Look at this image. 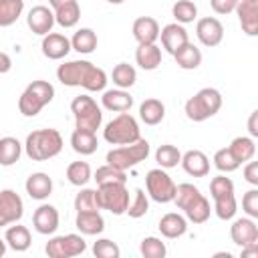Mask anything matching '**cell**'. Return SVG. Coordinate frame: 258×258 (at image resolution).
<instances>
[{"instance_id":"cell-14","label":"cell","mask_w":258,"mask_h":258,"mask_svg":"<svg viewBox=\"0 0 258 258\" xmlns=\"http://www.w3.org/2000/svg\"><path fill=\"white\" fill-rule=\"evenodd\" d=\"M196 36L204 46H218L224 40V26L218 18L214 16H206L200 18L196 24Z\"/></svg>"},{"instance_id":"cell-9","label":"cell","mask_w":258,"mask_h":258,"mask_svg":"<svg viewBox=\"0 0 258 258\" xmlns=\"http://www.w3.org/2000/svg\"><path fill=\"white\" fill-rule=\"evenodd\" d=\"M71 111L75 115V129H85V131H97L103 121L101 107L91 95H79L71 103Z\"/></svg>"},{"instance_id":"cell-18","label":"cell","mask_w":258,"mask_h":258,"mask_svg":"<svg viewBox=\"0 0 258 258\" xmlns=\"http://www.w3.org/2000/svg\"><path fill=\"white\" fill-rule=\"evenodd\" d=\"M230 238L236 246L244 248L248 244H256L258 242V226L254 222V218H238L234 220V224L230 226Z\"/></svg>"},{"instance_id":"cell-52","label":"cell","mask_w":258,"mask_h":258,"mask_svg":"<svg viewBox=\"0 0 258 258\" xmlns=\"http://www.w3.org/2000/svg\"><path fill=\"white\" fill-rule=\"evenodd\" d=\"M240 256H242V258H256V256H258V242H256V244H248V246H244Z\"/></svg>"},{"instance_id":"cell-22","label":"cell","mask_w":258,"mask_h":258,"mask_svg":"<svg viewBox=\"0 0 258 258\" xmlns=\"http://www.w3.org/2000/svg\"><path fill=\"white\" fill-rule=\"evenodd\" d=\"M181 167L191 177H206L210 173V159L200 149H189L181 155Z\"/></svg>"},{"instance_id":"cell-54","label":"cell","mask_w":258,"mask_h":258,"mask_svg":"<svg viewBox=\"0 0 258 258\" xmlns=\"http://www.w3.org/2000/svg\"><path fill=\"white\" fill-rule=\"evenodd\" d=\"M107 2H109V4H123L125 0H107Z\"/></svg>"},{"instance_id":"cell-35","label":"cell","mask_w":258,"mask_h":258,"mask_svg":"<svg viewBox=\"0 0 258 258\" xmlns=\"http://www.w3.org/2000/svg\"><path fill=\"white\" fill-rule=\"evenodd\" d=\"M228 149L232 151V155L236 157V161L242 165L246 161H250L256 153V143L254 137H234L232 143L228 145Z\"/></svg>"},{"instance_id":"cell-39","label":"cell","mask_w":258,"mask_h":258,"mask_svg":"<svg viewBox=\"0 0 258 258\" xmlns=\"http://www.w3.org/2000/svg\"><path fill=\"white\" fill-rule=\"evenodd\" d=\"M91 177H93V173H91V165L87 161H73V163H69V167H67V179L73 185L83 187V185L89 183Z\"/></svg>"},{"instance_id":"cell-32","label":"cell","mask_w":258,"mask_h":258,"mask_svg":"<svg viewBox=\"0 0 258 258\" xmlns=\"http://www.w3.org/2000/svg\"><path fill=\"white\" fill-rule=\"evenodd\" d=\"M165 117V105L159 99H145L139 105V119L145 125H159Z\"/></svg>"},{"instance_id":"cell-24","label":"cell","mask_w":258,"mask_h":258,"mask_svg":"<svg viewBox=\"0 0 258 258\" xmlns=\"http://www.w3.org/2000/svg\"><path fill=\"white\" fill-rule=\"evenodd\" d=\"M24 187L32 200H46L52 194V179L48 177V173L36 171V173H30L26 177Z\"/></svg>"},{"instance_id":"cell-41","label":"cell","mask_w":258,"mask_h":258,"mask_svg":"<svg viewBox=\"0 0 258 258\" xmlns=\"http://www.w3.org/2000/svg\"><path fill=\"white\" fill-rule=\"evenodd\" d=\"M97 185H105V183H127V175L123 169H117L113 165H101L97 171H95V177Z\"/></svg>"},{"instance_id":"cell-3","label":"cell","mask_w":258,"mask_h":258,"mask_svg":"<svg viewBox=\"0 0 258 258\" xmlns=\"http://www.w3.org/2000/svg\"><path fill=\"white\" fill-rule=\"evenodd\" d=\"M24 151L32 161H48L62 151V135L56 129H36L26 135Z\"/></svg>"},{"instance_id":"cell-12","label":"cell","mask_w":258,"mask_h":258,"mask_svg":"<svg viewBox=\"0 0 258 258\" xmlns=\"http://www.w3.org/2000/svg\"><path fill=\"white\" fill-rule=\"evenodd\" d=\"M87 250V242L81 234H64L54 236L46 242L44 252L48 258H73Z\"/></svg>"},{"instance_id":"cell-17","label":"cell","mask_w":258,"mask_h":258,"mask_svg":"<svg viewBox=\"0 0 258 258\" xmlns=\"http://www.w3.org/2000/svg\"><path fill=\"white\" fill-rule=\"evenodd\" d=\"M26 24H28V28H30L34 34H38V36H44V34L52 32V26H54V12H52V8L42 6V4L32 6V8L28 10Z\"/></svg>"},{"instance_id":"cell-2","label":"cell","mask_w":258,"mask_h":258,"mask_svg":"<svg viewBox=\"0 0 258 258\" xmlns=\"http://www.w3.org/2000/svg\"><path fill=\"white\" fill-rule=\"evenodd\" d=\"M173 204L183 210L185 220L191 224H204L208 222L212 208L210 202L206 200V196L194 185V183H179L175 185V196H173Z\"/></svg>"},{"instance_id":"cell-5","label":"cell","mask_w":258,"mask_h":258,"mask_svg":"<svg viewBox=\"0 0 258 258\" xmlns=\"http://www.w3.org/2000/svg\"><path fill=\"white\" fill-rule=\"evenodd\" d=\"M54 99V87L48 81H32L18 97V111L24 117H36Z\"/></svg>"},{"instance_id":"cell-25","label":"cell","mask_w":258,"mask_h":258,"mask_svg":"<svg viewBox=\"0 0 258 258\" xmlns=\"http://www.w3.org/2000/svg\"><path fill=\"white\" fill-rule=\"evenodd\" d=\"M157 228H159L161 236H165L169 240H175V238H181L187 232V220H185V216H181L177 212H169V214L161 216Z\"/></svg>"},{"instance_id":"cell-46","label":"cell","mask_w":258,"mask_h":258,"mask_svg":"<svg viewBox=\"0 0 258 258\" xmlns=\"http://www.w3.org/2000/svg\"><path fill=\"white\" fill-rule=\"evenodd\" d=\"M93 254L97 258H119L121 256V250H119V246L113 240L101 238V240H97L93 244Z\"/></svg>"},{"instance_id":"cell-6","label":"cell","mask_w":258,"mask_h":258,"mask_svg":"<svg viewBox=\"0 0 258 258\" xmlns=\"http://www.w3.org/2000/svg\"><path fill=\"white\" fill-rule=\"evenodd\" d=\"M210 196L214 200V212L220 220H232L238 212V202L234 196V181L226 175H216L210 181Z\"/></svg>"},{"instance_id":"cell-31","label":"cell","mask_w":258,"mask_h":258,"mask_svg":"<svg viewBox=\"0 0 258 258\" xmlns=\"http://www.w3.org/2000/svg\"><path fill=\"white\" fill-rule=\"evenodd\" d=\"M4 240H6V246L12 248L14 252H26L30 248V230L16 222L6 230Z\"/></svg>"},{"instance_id":"cell-23","label":"cell","mask_w":258,"mask_h":258,"mask_svg":"<svg viewBox=\"0 0 258 258\" xmlns=\"http://www.w3.org/2000/svg\"><path fill=\"white\" fill-rule=\"evenodd\" d=\"M131 32L139 44H153L159 38V22L151 16H139L135 18Z\"/></svg>"},{"instance_id":"cell-21","label":"cell","mask_w":258,"mask_h":258,"mask_svg":"<svg viewBox=\"0 0 258 258\" xmlns=\"http://www.w3.org/2000/svg\"><path fill=\"white\" fill-rule=\"evenodd\" d=\"M159 38H161V46L169 54H173L185 42H189L187 30L183 28V24H177V22H171V24H165L163 28H159Z\"/></svg>"},{"instance_id":"cell-15","label":"cell","mask_w":258,"mask_h":258,"mask_svg":"<svg viewBox=\"0 0 258 258\" xmlns=\"http://www.w3.org/2000/svg\"><path fill=\"white\" fill-rule=\"evenodd\" d=\"M58 222H60L58 210L54 206H50V204H40L32 214V226L42 236L54 234L56 228H58Z\"/></svg>"},{"instance_id":"cell-48","label":"cell","mask_w":258,"mask_h":258,"mask_svg":"<svg viewBox=\"0 0 258 258\" xmlns=\"http://www.w3.org/2000/svg\"><path fill=\"white\" fill-rule=\"evenodd\" d=\"M238 0H210V6L216 14H230L234 12Z\"/></svg>"},{"instance_id":"cell-38","label":"cell","mask_w":258,"mask_h":258,"mask_svg":"<svg viewBox=\"0 0 258 258\" xmlns=\"http://www.w3.org/2000/svg\"><path fill=\"white\" fill-rule=\"evenodd\" d=\"M155 161L159 163V167L163 169H171V167H177V163L181 161V151L171 145V143H163L157 147L155 151Z\"/></svg>"},{"instance_id":"cell-42","label":"cell","mask_w":258,"mask_h":258,"mask_svg":"<svg viewBox=\"0 0 258 258\" xmlns=\"http://www.w3.org/2000/svg\"><path fill=\"white\" fill-rule=\"evenodd\" d=\"M75 210L77 212H101L99 200H97V189H81L75 196Z\"/></svg>"},{"instance_id":"cell-36","label":"cell","mask_w":258,"mask_h":258,"mask_svg":"<svg viewBox=\"0 0 258 258\" xmlns=\"http://www.w3.org/2000/svg\"><path fill=\"white\" fill-rule=\"evenodd\" d=\"M24 10V0H0V28L12 26Z\"/></svg>"},{"instance_id":"cell-30","label":"cell","mask_w":258,"mask_h":258,"mask_svg":"<svg viewBox=\"0 0 258 258\" xmlns=\"http://www.w3.org/2000/svg\"><path fill=\"white\" fill-rule=\"evenodd\" d=\"M173 58L177 62L179 69L183 71H194L202 64V50L194 44V42H185L179 50L173 52Z\"/></svg>"},{"instance_id":"cell-44","label":"cell","mask_w":258,"mask_h":258,"mask_svg":"<svg viewBox=\"0 0 258 258\" xmlns=\"http://www.w3.org/2000/svg\"><path fill=\"white\" fill-rule=\"evenodd\" d=\"M139 252H141L143 258H163V256L167 254V248H165V244H163L159 238L147 236V238L141 240Z\"/></svg>"},{"instance_id":"cell-43","label":"cell","mask_w":258,"mask_h":258,"mask_svg":"<svg viewBox=\"0 0 258 258\" xmlns=\"http://www.w3.org/2000/svg\"><path fill=\"white\" fill-rule=\"evenodd\" d=\"M147 210H149V198L145 196V191L141 187H137L133 191V198L129 200V206H127L125 214H129V218H133V220H139L147 214Z\"/></svg>"},{"instance_id":"cell-51","label":"cell","mask_w":258,"mask_h":258,"mask_svg":"<svg viewBox=\"0 0 258 258\" xmlns=\"http://www.w3.org/2000/svg\"><path fill=\"white\" fill-rule=\"evenodd\" d=\"M10 69H12V58H10V54L4 52V50H0V75L8 73Z\"/></svg>"},{"instance_id":"cell-10","label":"cell","mask_w":258,"mask_h":258,"mask_svg":"<svg viewBox=\"0 0 258 258\" xmlns=\"http://www.w3.org/2000/svg\"><path fill=\"white\" fill-rule=\"evenodd\" d=\"M145 187H147V196L157 202V204H169L173 202L175 196V181L171 179V175L163 169V167H155L149 169L145 175Z\"/></svg>"},{"instance_id":"cell-50","label":"cell","mask_w":258,"mask_h":258,"mask_svg":"<svg viewBox=\"0 0 258 258\" xmlns=\"http://www.w3.org/2000/svg\"><path fill=\"white\" fill-rule=\"evenodd\" d=\"M248 133H250V137H258V111H252V113H250V119H248Z\"/></svg>"},{"instance_id":"cell-4","label":"cell","mask_w":258,"mask_h":258,"mask_svg":"<svg viewBox=\"0 0 258 258\" xmlns=\"http://www.w3.org/2000/svg\"><path fill=\"white\" fill-rule=\"evenodd\" d=\"M220 109H222V95L214 87L200 89L194 97H189L185 101V107H183L185 117L194 123H202V121L214 117Z\"/></svg>"},{"instance_id":"cell-1","label":"cell","mask_w":258,"mask_h":258,"mask_svg":"<svg viewBox=\"0 0 258 258\" xmlns=\"http://www.w3.org/2000/svg\"><path fill=\"white\" fill-rule=\"evenodd\" d=\"M56 79L64 87H83L89 93H99L107 87V73L89 60H69L58 64Z\"/></svg>"},{"instance_id":"cell-11","label":"cell","mask_w":258,"mask_h":258,"mask_svg":"<svg viewBox=\"0 0 258 258\" xmlns=\"http://www.w3.org/2000/svg\"><path fill=\"white\" fill-rule=\"evenodd\" d=\"M97 200L101 210H107L115 216H123L129 206V191L125 183H105L97 185Z\"/></svg>"},{"instance_id":"cell-7","label":"cell","mask_w":258,"mask_h":258,"mask_svg":"<svg viewBox=\"0 0 258 258\" xmlns=\"http://www.w3.org/2000/svg\"><path fill=\"white\" fill-rule=\"evenodd\" d=\"M103 139L111 145H129L135 143L137 139H141V129L139 123L133 115H129L127 111L119 113L115 119H111L105 129H103Z\"/></svg>"},{"instance_id":"cell-16","label":"cell","mask_w":258,"mask_h":258,"mask_svg":"<svg viewBox=\"0 0 258 258\" xmlns=\"http://www.w3.org/2000/svg\"><path fill=\"white\" fill-rule=\"evenodd\" d=\"M52 12H54V22L60 24L62 28H73L77 26L81 18V6L77 0H48Z\"/></svg>"},{"instance_id":"cell-20","label":"cell","mask_w":258,"mask_h":258,"mask_svg":"<svg viewBox=\"0 0 258 258\" xmlns=\"http://www.w3.org/2000/svg\"><path fill=\"white\" fill-rule=\"evenodd\" d=\"M40 48H42V54L46 58L60 60L71 52V40L60 32H48V34L42 36Z\"/></svg>"},{"instance_id":"cell-40","label":"cell","mask_w":258,"mask_h":258,"mask_svg":"<svg viewBox=\"0 0 258 258\" xmlns=\"http://www.w3.org/2000/svg\"><path fill=\"white\" fill-rule=\"evenodd\" d=\"M171 14L177 24H189L198 18V6L191 0H177L171 6Z\"/></svg>"},{"instance_id":"cell-34","label":"cell","mask_w":258,"mask_h":258,"mask_svg":"<svg viewBox=\"0 0 258 258\" xmlns=\"http://www.w3.org/2000/svg\"><path fill=\"white\" fill-rule=\"evenodd\" d=\"M22 155V143L16 137H2L0 139V165L10 167Z\"/></svg>"},{"instance_id":"cell-19","label":"cell","mask_w":258,"mask_h":258,"mask_svg":"<svg viewBox=\"0 0 258 258\" xmlns=\"http://www.w3.org/2000/svg\"><path fill=\"white\" fill-rule=\"evenodd\" d=\"M234 12L238 14L242 32L248 36L258 34V0H238Z\"/></svg>"},{"instance_id":"cell-26","label":"cell","mask_w":258,"mask_h":258,"mask_svg":"<svg viewBox=\"0 0 258 258\" xmlns=\"http://www.w3.org/2000/svg\"><path fill=\"white\" fill-rule=\"evenodd\" d=\"M101 103H103V107H105L107 111L123 113V111H129V109H131L133 97L129 95L127 89H109V91H103Z\"/></svg>"},{"instance_id":"cell-8","label":"cell","mask_w":258,"mask_h":258,"mask_svg":"<svg viewBox=\"0 0 258 258\" xmlns=\"http://www.w3.org/2000/svg\"><path fill=\"white\" fill-rule=\"evenodd\" d=\"M151 147H149V141L147 139H137L135 143H129V145H119V147H113L109 153H107V163L117 167V169H131L135 167L137 163L145 161L147 155H149Z\"/></svg>"},{"instance_id":"cell-45","label":"cell","mask_w":258,"mask_h":258,"mask_svg":"<svg viewBox=\"0 0 258 258\" xmlns=\"http://www.w3.org/2000/svg\"><path fill=\"white\" fill-rule=\"evenodd\" d=\"M214 165L220 173H232L240 167V163L236 161V157L232 155V151L228 147H222L214 153Z\"/></svg>"},{"instance_id":"cell-33","label":"cell","mask_w":258,"mask_h":258,"mask_svg":"<svg viewBox=\"0 0 258 258\" xmlns=\"http://www.w3.org/2000/svg\"><path fill=\"white\" fill-rule=\"evenodd\" d=\"M99 44V38L93 28H79L71 38V48L79 54H91Z\"/></svg>"},{"instance_id":"cell-47","label":"cell","mask_w":258,"mask_h":258,"mask_svg":"<svg viewBox=\"0 0 258 258\" xmlns=\"http://www.w3.org/2000/svg\"><path fill=\"white\" fill-rule=\"evenodd\" d=\"M242 210H244V214L248 216V218H258V189L256 187H252V189H248L246 194H244V198H242Z\"/></svg>"},{"instance_id":"cell-37","label":"cell","mask_w":258,"mask_h":258,"mask_svg":"<svg viewBox=\"0 0 258 258\" xmlns=\"http://www.w3.org/2000/svg\"><path fill=\"white\" fill-rule=\"evenodd\" d=\"M111 79H113V85L117 89H131L137 81V71L129 62H119L113 67Z\"/></svg>"},{"instance_id":"cell-28","label":"cell","mask_w":258,"mask_h":258,"mask_svg":"<svg viewBox=\"0 0 258 258\" xmlns=\"http://www.w3.org/2000/svg\"><path fill=\"white\" fill-rule=\"evenodd\" d=\"M135 62L143 71H155L161 64V48L153 44H139L135 50Z\"/></svg>"},{"instance_id":"cell-13","label":"cell","mask_w":258,"mask_h":258,"mask_svg":"<svg viewBox=\"0 0 258 258\" xmlns=\"http://www.w3.org/2000/svg\"><path fill=\"white\" fill-rule=\"evenodd\" d=\"M24 214L22 198L14 189H0V228L20 222Z\"/></svg>"},{"instance_id":"cell-29","label":"cell","mask_w":258,"mask_h":258,"mask_svg":"<svg viewBox=\"0 0 258 258\" xmlns=\"http://www.w3.org/2000/svg\"><path fill=\"white\" fill-rule=\"evenodd\" d=\"M71 147L79 155H93L99 147V141H97V135L93 131L75 129L73 135H71Z\"/></svg>"},{"instance_id":"cell-53","label":"cell","mask_w":258,"mask_h":258,"mask_svg":"<svg viewBox=\"0 0 258 258\" xmlns=\"http://www.w3.org/2000/svg\"><path fill=\"white\" fill-rule=\"evenodd\" d=\"M4 254H6V240L0 238V258H2Z\"/></svg>"},{"instance_id":"cell-49","label":"cell","mask_w":258,"mask_h":258,"mask_svg":"<svg viewBox=\"0 0 258 258\" xmlns=\"http://www.w3.org/2000/svg\"><path fill=\"white\" fill-rule=\"evenodd\" d=\"M244 179L250 183V185H258V161H246V167H244Z\"/></svg>"},{"instance_id":"cell-27","label":"cell","mask_w":258,"mask_h":258,"mask_svg":"<svg viewBox=\"0 0 258 258\" xmlns=\"http://www.w3.org/2000/svg\"><path fill=\"white\" fill-rule=\"evenodd\" d=\"M75 226L83 236H97L105 230V220L101 212H77Z\"/></svg>"}]
</instances>
